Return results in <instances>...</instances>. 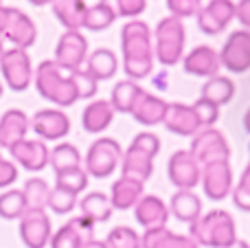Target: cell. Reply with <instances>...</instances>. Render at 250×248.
<instances>
[{
	"label": "cell",
	"mask_w": 250,
	"mask_h": 248,
	"mask_svg": "<svg viewBox=\"0 0 250 248\" xmlns=\"http://www.w3.org/2000/svg\"><path fill=\"white\" fill-rule=\"evenodd\" d=\"M121 51L123 70L127 79L138 82L151 75L154 70V40L149 26L143 20H129L121 29Z\"/></svg>",
	"instance_id": "6da1fadb"
},
{
	"label": "cell",
	"mask_w": 250,
	"mask_h": 248,
	"mask_svg": "<svg viewBox=\"0 0 250 248\" xmlns=\"http://www.w3.org/2000/svg\"><path fill=\"white\" fill-rule=\"evenodd\" d=\"M35 90L42 99L51 101L57 108H70L79 101V90L75 83V70L60 66L55 60H44L38 64L33 75Z\"/></svg>",
	"instance_id": "7a4b0ae2"
},
{
	"label": "cell",
	"mask_w": 250,
	"mask_h": 248,
	"mask_svg": "<svg viewBox=\"0 0 250 248\" xmlns=\"http://www.w3.org/2000/svg\"><path fill=\"white\" fill-rule=\"evenodd\" d=\"M189 237L198 246L229 248L237 242V224L229 211L213 209L208 213H202L193 224H189Z\"/></svg>",
	"instance_id": "3957f363"
},
{
	"label": "cell",
	"mask_w": 250,
	"mask_h": 248,
	"mask_svg": "<svg viewBox=\"0 0 250 248\" xmlns=\"http://www.w3.org/2000/svg\"><path fill=\"white\" fill-rule=\"evenodd\" d=\"M185 40L187 31L182 20L173 16L163 18L154 31V57L163 66H176L185 57Z\"/></svg>",
	"instance_id": "277c9868"
},
{
	"label": "cell",
	"mask_w": 250,
	"mask_h": 248,
	"mask_svg": "<svg viewBox=\"0 0 250 248\" xmlns=\"http://www.w3.org/2000/svg\"><path fill=\"white\" fill-rule=\"evenodd\" d=\"M121 143L117 139H110V136H101L88 147L86 158H83V169L92 178L104 180L110 178L117 171V167H121Z\"/></svg>",
	"instance_id": "5b68a950"
},
{
	"label": "cell",
	"mask_w": 250,
	"mask_h": 248,
	"mask_svg": "<svg viewBox=\"0 0 250 248\" xmlns=\"http://www.w3.org/2000/svg\"><path fill=\"white\" fill-rule=\"evenodd\" d=\"M0 40L11 42L16 48L29 51L38 40V26L22 9L0 4Z\"/></svg>",
	"instance_id": "8992f818"
},
{
	"label": "cell",
	"mask_w": 250,
	"mask_h": 248,
	"mask_svg": "<svg viewBox=\"0 0 250 248\" xmlns=\"http://www.w3.org/2000/svg\"><path fill=\"white\" fill-rule=\"evenodd\" d=\"M0 75L13 92H24L33 83V64L26 48H4L0 57Z\"/></svg>",
	"instance_id": "52a82bcc"
},
{
	"label": "cell",
	"mask_w": 250,
	"mask_h": 248,
	"mask_svg": "<svg viewBox=\"0 0 250 248\" xmlns=\"http://www.w3.org/2000/svg\"><path fill=\"white\" fill-rule=\"evenodd\" d=\"M191 156L200 163V165H208V163L217 161H230V145L226 136L215 127H204L193 136L189 147Z\"/></svg>",
	"instance_id": "ba28073f"
},
{
	"label": "cell",
	"mask_w": 250,
	"mask_h": 248,
	"mask_svg": "<svg viewBox=\"0 0 250 248\" xmlns=\"http://www.w3.org/2000/svg\"><path fill=\"white\" fill-rule=\"evenodd\" d=\"M167 176L169 183L176 189H189L193 191L202 180V165L191 156L189 149H178L171 154L167 163Z\"/></svg>",
	"instance_id": "9c48e42d"
},
{
	"label": "cell",
	"mask_w": 250,
	"mask_h": 248,
	"mask_svg": "<svg viewBox=\"0 0 250 248\" xmlns=\"http://www.w3.org/2000/svg\"><path fill=\"white\" fill-rule=\"evenodd\" d=\"M220 62L229 73L242 75L250 70V31L239 29L226 38L220 51Z\"/></svg>",
	"instance_id": "30bf717a"
},
{
	"label": "cell",
	"mask_w": 250,
	"mask_h": 248,
	"mask_svg": "<svg viewBox=\"0 0 250 248\" xmlns=\"http://www.w3.org/2000/svg\"><path fill=\"white\" fill-rule=\"evenodd\" d=\"M202 191L208 200L220 202L224 198L230 196L233 191V167L230 161H217V163H208L202 167Z\"/></svg>",
	"instance_id": "8fae6325"
},
{
	"label": "cell",
	"mask_w": 250,
	"mask_h": 248,
	"mask_svg": "<svg viewBox=\"0 0 250 248\" xmlns=\"http://www.w3.org/2000/svg\"><path fill=\"white\" fill-rule=\"evenodd\" d=\"M53 235L46 209H26L20 218V240L26 248H46Z\"/></svg>",
	"instance_id": "7c38bea8"
},
{
	"label": "cell",
	"mask_w": 250,
	"mask_h": 248,
	"mask_svg": "<svg viewBox=\"0 0 250 248\" xmlns=\"http://www.w3.org/2000/svg\"><path fill=\"white\" fill-rule=\"evenodd\" d=\"M53 60L68 70H77L88 60V40L82 31H64L57 40Z\"/></svg>",
	"instance_id": "4fadbf2b"
},
{
	"label": "cell",
	"mask_w": 250,
	"mask_h": 248,
	"mask_svg": "<svg viewBox=\"0 0 250 248\" xmlns=\"http://www.w3.org/2000/svg\"><path fill=\"white\" fill-rule=\"evenodd\" d=\"M31 130L38 134L40 141H62L70 132V119L62 108L38 110L31 119Z\"/></svg>",
	"instance_id": "5bb4252c"
},
{
	"label": "cell",
	"mask_w": 250,
	"mask_h": 248,
	"mask_svg": "<svg viewBox=\"0 0 250 248\" xmlns=\"http://www.w3.org/2000/svg\"><path fill=\"white\" fill-rule=\"evenodd\" d=\"M92 240H95V222H90L83 215H77V218L68 220L66 224H62L53 233L48 246L51 248H83Z\"/></svg>",
	"instance_id": "9a60e30c"
},
{
	"label": "cell",
	"mask_w": 250,
	"mask_h": 248,
	"mask_svg": "<svg viewBox=\"0 0 250 248\" xmlns=\"http://www.w3.org/2000/svg\"><path fill=\"white\" fill-rule=\"evenodd\" d=\"M237 4L233 0H211L208 4H202L200 13L195 16L198 29L204 35H217L235 20Z\"/></svg>",
	"instance_id": "2e32d148"
},
{
	"label": "cell",
	"mask_w": 250,
	"mask_h": 248,
	"mask_svg": "<svg viewBox=\"0 0 250 248\" xmlns=\"http://www.w3.org/2000/svg\"><path fill=\"white\" fill-rule=\"evenodd\" d=\"M13 163L24 167L26 171H42L48 167V158H51V149L44 141L40 139H24L20 143L9 147Z\"/></svg>",
	"instance_id": "e0dca14e"
},
{
	"label": "cell",
	"mask_w": 250,
	"mask_h": 248,
	"mask_svg": "<svg viewBox=\"0 0 250 248\" xmlns=\"http://www.w3.org/2000/svg\"><path fill=\"white\" fill-rule=\"evenodd\" d=\"M222 62H220V53L215 51L208 44H200V46L191 48L185 57H182V70L187 75H193V77H215L220 75Z\"/></svg>",
	"instance_id": "ac0fdd59"
},
{
	"label": "cell",
	"mask_w": 250,
	"mask_h": 248,
	"mask_svg": "<svg viewBox=\"0 0 250 248\" xmlns=\"http://www.w3.org/2000/svg\"><path fill=\"white\" fill-rule=\"evenodd\" d=\"M31 130V119L26 117L24 110L20 108H9L7 112L0 117V149H9L11 145L20 143L26 139Z\"/></svg>",
	"instance_id": "d6986e66"
},
{
	"label": "cell",
	"mask_w": 250,
	"mask_h": 248,
	"mask_svg": "<svg viewBox=\"0 0 250 248\" xmlns=\"http://www.w3.org/2000/svg\"><path fill=\"white\" fill-rule=\"evenodd\" d=\"M163 125L167 127L171 134H178V136H195L202 130L198 117H195L193 105L178 103V101L176 103H169Z\"/></svg>",
	"instance_id": "ffe728a7"
},
{
	"label": "cell",
	"mask_w": 250,
	"mask_h": 248,
	"mask_svg": "<svg viewBox=\"0 0 250 248\" xmlns=\"http://www.w3.org/2000/svg\"><path fill=\"white\" fill-rule=\"evenodd\" d=\"M151 174H154V156L138 145L129 143V147L123 152L121 158V176L134 178L138 183H147Z\"/></svg>",
	"instance_id": "44dd1931"
},
{
	"label": "cell",
	"mask_w": 250,
	"mask_h": 248,
	"mask_svg": "<svg viewBox=\"0 0 250 248\" xmlns=\"http://www.w3.org/2000/svg\"><path fill=\"white\" fill-rule=\"evenodd\" d=\"M167 108L169 103L165 99H160L158 95H151V92L143 90V95L136 99L132 108V117L136 123L145 127H154V125H160L165 121V114H167Z\"/></svg>",
	"instance_id": "7402d4cb"
},
{
	"label": "cell",
	"mask_w": 250,
	"mask_h": 248,
	"mask_svg": "<svg viewBox=\"0 0 250 248\" xmlns=\"http://www.w3.org/2000/svg\"><path fill=\"white\" fill-rule=\"evenodd\" d=\"M169 207L160 200L158 196H143L138 200V205L134 207V218L136 222L141 224L143 228H154V227H167V220H169Z\"/></svg>",
	"instance_id": "603a6c76"
},
{
	"label": "cell",
	"mask_w": 250,
	"mask_h": 248,
	"mask_svg": "<svg viewBox=\"0 0 250 248\" xmlns=\"http://www.w3.org/2000/svg\"><path fill=\"white\" fill-rule=\"evenodd\" d=\"M143 196H145V183H138L134 178H125V176L114 180L112 189H110V202H112L114 211L134 209Z\"/></svg>",
	"instance_id": "cb8c5ba5"
},
{
	"label": "cell",
	"mask_w": 250,
	"mask_h": 248,
	"mask_svg": "<svg viewBox=\"0 0 250 248\" xmlns=\"http://www.w3.org/2000/svg\"><path fill=\"white\" fill-rule=\"evenodd\" d=\"M114 108L108 99H95L83 108L82 112V127L88 134H101L108 130L114 121Z\"/></svg>",
	"instance_id": "d4e9b609"
},
{
	"label": "cell",
	"mask_w": 250,
	"mask_h": 248,
	"mask_svg": "<svg viewBox=\"0 0 250 248\" xmlns=\"http://www.w3.org/2000/svg\"><path fill=\"white\" fill-rule=\"evenodd\" d=\"M169 213L185 224H193L202 215V200L195 191L189 189H178L169 200Z\"/></svg>",
	"instance_id": "484cf974"
},
{
	"label": "cell",
	"mask_w": 250,
	"mask_h": 248,
	"mask_svg": "<svg viewBox=\"0 0 250 248\" xmlns=\"http://www.w3.org/2000/svg\"><path fill=\"white\" fill-rule=\"evenodd\" d=\"M141 248H200L189 235H178L167 227L147 228L141 235Z\"/></svg>",
	"instance_id": "4316f807"
},
{
	"label": "cell",
	"mask_w": 250,
	"mask_h": 248,
	"mask_svg": "<svg viewBox=\"0 0 250 248\" xmlns=\"http://www.w3.org/2000/svg\"><path fill=\"white\" fill-rule=\"evenodd\" d=\"M53 16L60 20L66 31H82L88 4L83 0H55L51 4Z\"/></svg>",
	"instance_id": "83f0119b"
},
{
	"label": "cell",
	"mask_w": 250,
	"mask_h": 248,
	"mask_svg": "<svg viewBox=\"0 0 250 248\" xmlns=\"http://www.w3.org/2000/svg\"><path fill=\"white\" fill-rule=\"evenodd\" d=\"M79 211H82L83 218H88L90 222L101 224V222H108L112 218L114 209H112V202H110V196H105L104 191H90L77 202Z\"/></svg>",
	"instance_id": "f1b7e54d"
},
{
	"label": "cell",
	"mask_w": 250,
	"mask_h": 248,
	"mask_svg": "<svg viewBox=\"0 0 250 248\" xmlns=\"http://www.w3.org/2000/svg\"><path fill=\"white\" fill-rule=\"evenodd\" d=\"M86 70L97 82H105V79H112L117 75L119 60L114 55V51H110V48H97V51L88 53Z\"/></svg>",
	"instance_id": "f546056e"
},
{
	"label": "cell",
	"mask_w": 250,
	"mask_h": 248,
	"mask_svg": "<svg viewBox=\"0 0 250 248\" xmlns=\"http://www.w3.org/2000/svg\"><path fill=\"white\" fill-rule=\"evenodd\" d=\"M235 90H237V86H235V82L230 77H224V75H215V77L207 79L202 86V99L211 101V103L215 105H226L233 101L235 97Z\"/></svg>",
	"instance_id": "4dcf8cb0"
},
{
	"label": "cell",
	"mask_w": 250,
	"mask_h": 248,
	"mask_svg": "<svg viewBox=\"0 0 250 248\" xmlns=\"http://www.w3.org/2000/svg\"><path fill=\"white\" fill-rule=\"evenodd\" d=\"M143 95V88L138 86L136 82L132 79H123L119 82L117 86L112 88V95H110V103H112L114 112H123V114H129L136 103V99Z\"/></svg>",
	"instance_id": "1f68e13d"
},
{
	"label": "cell",
	"mask_w": 250,
	"mask_h": 248,
	"mask_svg": "<svg viewBox=\"0 0 250 248\" xmlns=\"http://www.w3.org/2000/svg\"><path fill=\"white\" fill-rule=\"evenodd\" d=\"M48 165L53 167L55 174L75 169V167H82V154H79V149L75 147L73 143H57L55 147L51 149Z\"/></svg>",
	"instance_id": "d6a6232c"
},
{
	"label": "cell",
	"mask_w": 250,
	"mask_h": 248,
	"mask_svg": "<svg viewBox=\"0 0 250 248\" xmlns=\"http://www.w3.org/2000/svg\"><path fill=\"white\" fill-rule=\"evenodd\" d=\"M117 22V13L108 7L105 2H97L92 7L86 9V18H83V29L88 31H105L108 26H112Z\"/></svg>",
	"instance_id": "836d02e7"
},
{
	"label": "cell",
	"mask_w": 250,
	"mask_h": 248,
	"mask_svg": "<svg viewBox=\"0 0 250 248\" xmlns=\"http://www.w3.org/2000/svg\"><path fill=\"white\" fill-rule=\"evenodd\" d=\"M22 193H24L26 200V209H46L48 205V196H51V187L44 178H29L22 187Z\"/></svg>",
	"instance_id": "e575fe53"
},
{
	"label": "cell",
	"mask_w": 250,
	"mask_h": 248,
	"mask_svg": "<svg viewBox=\"0 0 250 248\" xmlns=\"http://www.w3.org/2000/svg\"><path fill=\"white\" fill-rule=\"evenodd\" d=\"M26 213V200L22 189H4L0 193V218L20 220Z\"/></svg>",
	"instance_id": "d590c367"
},
{
	"label": "cell",
	"mask_w": 250,
	"mask_h": 248,
	"mask_svg": "<svg viewBox=\"0 0 250 248\" xmlns=\"http://www.w3.org/2000/svg\"><path fill=\"white\" fill-rule=\"evenodd\" d=\"M88 180H90V176L86 174V169H83V167H75V169L55 174V187L57 189H64V191H68V193H75V196H79V193L86 191Z\"/></svg>",
	"instance_id": "8d00e7d4"
},
{
	"label": "cell",
	"mask_w": 250,
	"mask_h": 248,
	"mask_svg": "<svg viewBox=\"0 0 250 248\" xmlns=\"http://www.w3.org/2000/svg\"><path fill=\"white\" fill-rule=\"evenodd\" d=\"M104 242L108 248H141V235L129 227H114Z\"/></svg>",
	"instance_id": "74e56055"
},
{
	"label": "cell",
	"mask_w": 250,
	"mask_h": 248,
	"mask_svg": "<svg viewBox=\"0 0 250 248\" xmlns=\"http://www.w3.org/2000/svg\"><path fill=\"white\" fill-rule=\"evenodd\" d=\"M77 202L79 200H77V196H75V193H68V191H64V189L53 187L46 207L53 211V213H57V215H68L70 211H75Z\"/></svg>",
	"instance_id": "f35d334b"
},
{
	"label": "cell",
	"mask_w": 250,
	"mask_h": 248,
	"mask_svg": "<svg viewBox=\"0 0 250 248\" xmlns=\"http://www.w3.org/2000/svg\"><path fill=\"white\" fill-rule=\"evenodd\" d=\"M230 198H233V205L239 211L250 213V163L246 165V169L242 171V176H239V183L233 187Z\"/></svg>",
	"instance_id": "ab89813d"
},
{
	"label": "cell",
	"mask_w": 250,
	"mask_h": 248,
	"mask_svg": "<svg viewBox=\"0 0 250 248\" xmlns=\"http://www.w3.org/2000/svg\"><path fill=\"white\" fill-rule=\"evenodd\" d=\"M101 2L108 4L117 13V18H129V20L141 16L147 7V0H101Z\"/></svg>",
	"instance_id": "60d3db41"
},
{
	"label": "cell",
	"mask_w": 250,
	"mask_h": 248,
	"mask_svg": "<svg viewBox=\"0 0 250 248\" xmlns=\"http://www.w3.org/2000/svg\"><path fill=\"white\" fill-rule=\"evenodd\" d=\"M191 105H193L195 117H198L202 130H204V127H213L217 123V119H220V105L211 103V101L202 99V97H200L198 101H193Z\"/></svg>",
	"instance_id": "b9f144b4"
},
{
	"label": "cell",
	"mask_w": 250,
	"mask_h": 248,
	"mask_svg": "<svg viewBox=\"0 0 250 248\" xmlns=\"http://www.w3.org/2000/svg\"><path fill=\"white\" fill-rule=\"evenodd\" d=\"M167 9L178 20L195 18L200 13V9H202V0H167Z\"/></svg>",
	"instance_id": "7bdbcfd3"
},
{
	"label": "cell",
	"mask_w": 250,
	"mask_h": 248,
	"mask_svg": "<svg viewBox=\"0 0 250 248\" xmlns=\"http://www.w3.org/2000/svg\"><path fill=\"white\" fill-rule=\"evenodd\" d=\"M75 83H77V90H79V99H92L97 95V90H99V82L86 68L75 70Z\"/></svg>",
	"instance_id": "ee69618b"
},
{
	"label": "cell",
	"mask_w": 250,
	"mask_h": 248,
	"mask_svg": "<svg viewBox=\"0 0 250 248\" xmlns=\"http://www.w3.org/2000/svg\"><path fill=\"white\" fill-rule=\"evenodd\" d=\"M132 143L138 145V147H143L145 152H149L154 158L158 156V152H160V139L154 134V132H141V134L134 136Z\"/></svg>",
	"instance_id": "f6af8a7d"
},
{
	"label": "cell",
	"mask_w": 250,
	"mask_h": 248,
	"mask_svg": "<svg viewBox=\"0 0 250 248\" xmlns=\"http://www.w3.org/2000/svg\"><path fill=\"white\" fill-rule=\"evenodd\" d=\"M18 180V167L13 161L2 158L0 161V189H11V185Z\"/></svg>",
	"instance_id": "bcb514c9"
},
{
	"label": "cell",
	"mask_w": 250,
	"mask_h": 248,
	"mask_svg": "<svg viewBox=\"0 0 250 248\" xmlns=\"http://www.w3.org/2000/svg\"><path fill=\"white\" fill-rule=\"evenodd\" d=\"M235 18L239 20V24H242L244 29L250 31V0H239L237 11H235Z\"/></svg>",
	"instance_id": "7dc6e473"
},
{
	"label": "cell",
	"mask_w": 250,
	"mask_h": 248,
	"mask_svg": "<svg viewBox=\"0 0 250 248\" xmlns=\"http://www.w3.org/2000/svg\"><path fill=\"white\" fill-rule=\"evenodd\" d=\"M83 248H108L105 246V242H99V240H92V242H88Z\"/></svg>",
	"instance_id": "c3c4849f"
},
{
	"label": "cell",
	"mask_w": 250,
	"mask_h": 248,
	"mask_svg": "<svg viewBox=\"0 0 250 248\" xmlns=\"http://www.w3.org/2000/svg\"><path fill=\"white\" fill-rule=\"evenodd\" d=\"M33 7H46V4H53L55 0H29Z\"/></svg>",
	"instance_id": "681fc988"
},
{
	"label": "cell",
	"mask_w": 250,
	"mask_h": 248,
	"mask_svg": "<svg viewBox=\"0 0 250 248\" xmlns=\"http://www.w3.org/2000/svg\"><path fill=\"white\" fill-rule=\"evenodd\" d=\"M229 248H250V244H248V242H244V240H237L235 244H230Z\"/></svg>",
	"instance_id": "f907efd6"
},
{
	"label": "cell",
	"mask_w": 250,
	"mask_h": 248,
	"mask_svg": "<svg viewBox=\"0 0 250 248\" xmlns=\"http://www.w3.org/2000/svg\"><path fill=\"white\" fill-rule=\"evenodd\" d=\"M244 127H246L248 134H250V108L246 110V114H244Z\"/></svg>",
	"instance_id": "816d5d0a"
},
{
	"label": "cell",
	"mask_w": 250,
	"mask_h": 248,
	"mask_svg": "<svg viewBox=\"0 0 250 248\" xmlns=\"http://www.w3.org/2000/svg\"><path fill=\"white\" fill-rule=\"evenodd\" d=\"M2 53H4V42L0 40V57H2Z\"/></svg>",
	"instance_id": "f5cc1de1"
},
{
	"label": "cell",
	"mask_w": 250,
	"mask_h": 248,
	"mask_svg": "<svg viewBox=\"0 0 250 248\" xmlns=\"http://www.w3.org/2000/svg\"><path fill=\"white\" fill-rule=\"evenodd\" d=\"M2 92H4V86H2V82H0V97H2Z\"/></svg>",
	"instance_id": "db71d44e"
},
{
	"label": "cell",
	"mask_w": 250,
	"mask_h": 248,
	"mask_svg": "<svg viewBox=\"0 0 250 248\" xmlns=\"http://www.w3.org/2000/svg\"><path fill=\"white\" fill-rule=\"evenodd\" d=\"M2 158H4V156H2V154H0V161H2Z\"/></svg>",
	"instance_id": "11a10c76"
}]
</instances>
